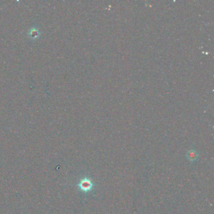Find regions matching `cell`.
<instances>
[{
    "label": "cell",
    "instance_id": "1",
    "mask_svg": "<svg viewBox=\"0 0 214 214\" xmlns=\"http://www.w3.org/2000/svg\"><path fill=\"white\" fill-rule=\"evenodd\" d=\"M79 186L83 191L87 192L92 189V183L89 179L84 178L79 183Z\"/></svg>",
    "mask_w": 214,
    "mask_h": 214
},
{
    "label": "cell",
    "instance_id": "2",
    "mask_svg": "<svg viewBox=\"0 0 214 214\" xmlns=\"http://www.w3.org/2000/svg\"><path fill=\"white\" fill-rule=\"evenodd\" d=\"M188 156V158L190 160H194L196 158V153H195V151L194 150H191L189 151Z\"/></svg>",
    "mask_w": 214,
    "mask_h": 214
}]
</instances>
